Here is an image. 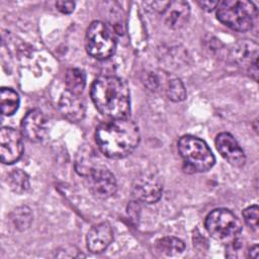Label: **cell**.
Masks as SVG:
<instances>
[{
    "mask_svg": "<svg viewBox=\"0 0 259 259\" xmlns=\"http://www.w3.org/2000/svg\"><path fill=\"white\" fill-rule=\"evenodd\" d=\"M257 14L254 3L247 0H225L217 7L218 19L237 31L251 29Z\"/></svg>",
    "mask_w": 259,
    "mask_h": 259,
    "instance_id": "3957f363",
    "label": "cell"
},
{
    "mask_svg": "<svg viewBox=\"0 0 259 259\" xmlns=\"http://www.w3.org/2000/svg\"><path fill=\"white\" fill-rule=\"evenodd\" d=\"M248 256L252 257V258H258V246L254 245L253 247L250 248V250L248 251Z\"/></svg>",
    "mask_w": 259,
    "mask_h": 259,
    "instance_id": "4316f807",
    "label": "cell"
},
{
    "mask_svg": "<svg viewBox=\"0 0 259 259\" xmlns=\"http://www.w3.org/2000/svg\"><path fill=\"white\" fill-rule=\"evenodd\" d=\"M178 151L186 167L194 172L209 170L214 162V156L208 146L200 139L186 135L178 141Z\"/></svg>",
    "mask_w": 259,
    "mask_h": 259,
    "instance_id": "277c9868",
    "label": "cell"
},
{
    "mask_svg": "<svg viewBox=\"0 0 259 259\" xmlns=\"http://www.w3.org/2000/svg\"><path fill=\"white\" fill-rule=\"evenodd\" d=\"M198 4L204 10L212 11L214 8L218 7L219 1H198Z\"/></svg>",
    "mask_w": 259,
    "mask_h": 259,
    "instance_id": "484cf974",
    "label": "cell"
},
{
    "mask_svg": "<svg viewBox=\"0 0 259 259\" xmlns=\"http://www.w3.org/2000/svg\"><path fill=\"white\" fill-rule=\"evenodd\" d=\"M59 108L65 118L72 122H78L85 116L86 106L80 94L66 90L62 93L59 100Z\"/></svg>",
    "mask_w": 259,
    "mask_h": 259,
    "instance_id": "7c38bea8",
    "label": "cell"
},
{
    "mask_svg": "<svg viewBox=\"0 0 259 259\" xmlns=\"http://www.w3.org/2000/svg\"><path fill=\"white\" fill-rule=\"evenodd\" d=\"M166 93H167L168 98L175 102L182 101L186 97V89H185L182 81L178 78L171 79L168 82Z\"/></svg>",
    "mask_w": 259,
    "mask_h": 259,
    "instance_id": "7402d4cb",
    "label": "cell"
},
{
    "mask_svg": "<svg viewBox=\"0 0 259 259\" xmlns=\"http://www.w3.org/2000/svg\"><path fill=\"white\" fill-rule=\"evenodd\" d=\"M98 165L94 163L92 153L89 152V149H82L81 153H78L75 168L80 175L86 177Z\"/></svg>",
    "mask_w": 259,
    "mask_h": 259,
    "instance_id": "ffe728a7",
    "label": "cell"
},
{
    "mask_svg": "<svg viewBox=\"0 0 259 259\" xmlns=\"http://www.w3.org/2000/svg\"><path fill=\"white\" fill-rule=\"evenodd\" d=\"M243 250H244L243 241L239 237H237L228 243L226 256L229 258H238L243 253Z\"/></svg>",
    "mask_w": 259,
    "mask_h": 259,
    "instance_id": "cb8c5ba5",
    "label": "cell"
},
{
    "mask_svg": "<svg viewBox=\"0 0 259 259\" xmlns=\"http://www.w3.org/2000/svg\"><path fill=\"white\" fill-rule=\"evenodd\" d=\"M207 232L217 240L232 241L239 237L242 225L239 219L229 209L217 208L210 211L205 219Z\"/></svg>",
    "mask_w": 259,
    "mask_h": 259,
    "instance_id": "8992f818",
    "label": "cell"
},
{
    "mask_svg": "<svg viewBox=\"0 0 259 259\" xmlns=\"http://www.w3.org/2000/svg\"><path fill=\"white\" fill-rule=\"evenodd\" d=\"M23 152L20 134L8 126L0 130V158L4 164H13L18 161Z\"/></svg>",
    "mask_w": 259,
    "mask_h": 259,
    "instance_id": "9c48e42d",
    "label": "cell"
},
{
    "mask_svg": "<svg viewBox=\"0 0 259 259\" xmlns=\"http://www.w3.org/2000/svg\"><path fill=\"white\" fill-rule=\"evenodd\" d=\"M56 7L62 13L69 14V13H72L75 9V2H73V1H58L56 3Z\"/></svg>",
    "mask_w": 259,
    "mask_h": 259,
    "instance_id": "d4e9b609",
    "label": "cell"
},
{
    "mask_svg": "<svg viewBox=\"0 0 259 259\" xmlns=\"http://www.w3.org/2000/svg\"><path fill=\"white\" fill-rule=\"evenodd\" d=\"M243 218L246 224L255 232L258 231L259 227V208L256 204L248 206L243 210Z\"/></svg>",
    "mask_w": 259,
    "mask_h": 259,
    "instance_id": "603a6c76",
    "label": "cell"
},
{
    "mask_svg": "<svg viewBox=\"0 0 259 259\" xmlns=\"http://www.w3.org/2000/svg\"><path fill=\"white\" fill-rule=\"evenodd\" d=\"M90 95L100 113L110 118L127 117L131 93L124 80L116 76H100L91 85Z\"/></svg>",
    "mask_w": 259,
    "mask_h": 259,
    "instance_id": "7a4b0ae2",
    "label": "cell"
},
{
    "mask_svg": "<svg viewBox=\"0 0 259 259\" xmlns=\"http://www.w3.org/2000/svg\"><path fill=\"white\" fill-rule=\"evenodd\" d=\"M157 251L167 256L180 254L184 251L185 245L182 240L176 237H163L156 242Z\"/></svg>",
    "mask_w": 259,
    "mask_h": 259,
    "instance_id": "ac0fdd59",
    "label": "cell"
},
{
    "mask_svg": "<svg viewBox=\"0 0 259 259\" xmlns=\"http://www.w3.org/2000/svg\"><path fill=\"white\" fill-rule=\"evenodd\" d=\"M96 143L108 158L120 159L134 152L140 142L138 124L127 118H113L96 128Z\"/></svg>",
    "mask_w": 259,
    "mask_h": 259,
    "instance_id": "6da1fadb",
    "label": "cell"
},
{
    "mask_svg": "<svg viewBox=\"0 0 259 259\" xmlns=\"http://www.w3.org/2000/svg\"><path fill=\"white\" fill-rule=\"evenodd\" d=\"M234 58L242 66H246L248 71L257 80L258 76V45L248 39L240 41L234 49Z\"/></svg>",
    "mask_w": 259,
    "mask_h": 259,
    "instance_id": "4fadbf2b",
    "label": "cell"
},
{
    "mask_svg": "<svg viewBox=\"0 0 259 259\" xmlns=\"http://www.w3.org/2000/svg\"><path fill=\"white\" fill-rule=\"evenodd\" d=\"M65 83L68 91L81 94L86 85V75L81 69L71 68L66 73Z\"/></svg>",
    "mask_w": 259,
    "mask_h": 259,
    "instance_id": "e0dca14e",
    "label": "cell"
},
{
    "mask_svg": "<svg viewBox=\"0 0 259 259\" xmlns=\"http://www.w3.org/2000/svg\"><path fill=\"white\" fill-rule=\"evenodd\" d=\"M134 196L143 202H157L163 191V184L160 177L154 173H145L138 177L133 183Z\"/></svg>",
    "mask_w": 259,
    "mask_h": 259,
    "instance_id": "ba28073f",
    "label": "cell"
},
{
    "mask_svg": "<svg viewBox=\"0 0 259 259\" xmlns=\"http://www.w3.org/2000/svg\"><path fill=\"white\" fill-rule=\"evenodd\" d=\"M215 146L220 154L231 165L241 167L246 162V156L244 151L235 140V138L229 133H221L217 136Z\"/></svg>",
    "mask_w": 259,
    "mask_h": 259,
    "instance_id": "30bf717a",
    "label": "cell"
},
{
    "mask_svg": "<svg viewBox=\"0 0 259 259\" xmlns=\"http://www.w3.org/2000/svg\"><path fill=\"white\" fill-rule=\"evenodd\" d=\"M11 220L15 228L22 231L30 226L32 221V213L27 206H19L12 212Z\"/></svg>",
    "mask_w": 259,
    "mask_h": 259,
    "instance_id": "44dd1931",
    "label": "cell"
},
{
    "mask_svg": "<svg viewBox=\"0 0 259 259\" xmlns=\"http://www.w3.org/2000/svg\"><path fill=\"white\" fill-rule=\"evenodd\" d=\"M47 133V120L39 109L29 110L21 121V134L30 142H40Z\"/></svg>",
    "mask_w": 259,
    "mask_h": 259,
    "instance_id": "8fae6325",
    "label": "cell"
},
{
    "mask_svg": "<svg viewBox=\"0 0 259 259\" xmlns=\"http://www.w3.org/2000/svg\"><path fill=\"white\" fill-rule=\"evenodd\" d=\"M86 50L97 60H106L111 57L116 48V40L112 30L102 21H93L86 32Z\"/></svg>",
    "mask_w": 259,
    "mask_h": 259,
    "instance_id": "5b68a950",
    "label": "cell"
},
{
    "mask_svg": "<svg viewBox=\"0 0 259 259\" xmlns=\"http://www.w3.org/2000/svg\"><path fill=\"white\" fill-rule=\"evenodd\" d=\"M0 107L3 115L9 116L16 112L19 107V96L11 88H1Z\"/></svg>",
    "mask_w": 259,
    "mask_h": 259,
    "instance_id": "2e32d148",
    "label": "cell"
},
{
    "mask_svg": "<svg viewBox=\"0 0 259 259\" xmlns=\"http://www.w3.org/2000/svg\"><path fill=\"white\" fill-rule=\"evenodd\" d=\"M113 240V231L111 226L106 223H99L93 226L86 237L87 248L92 253L103 252Z\"/></svg>",
    "mask_w": 259,
    "mask_h": 259,
    "instance_id": "5bb4252c",
    "label": "cell"
},
{
    "mask_svg": "<svg viewBox=\"0 0 259 259\" xmlns=\"http://www.w3.org/2000/svg\"><path fill=\"white\" fill-rule=\"evenodd\" d=\"M7 183L12 191L17 194L26 192L29 188V179L25 172L20 169L12 170L7 177Z\"/></svg>",
    "mask_w": 259,
    "mask_h": 259,
    "instance_id": "d6986e66",
    "label": "cell"
},
{
    "mask_svg": "<svg viewBox=\"0 0 259 259\" xmlns=\"http://www.w3.org/2000/svg\"><path fill=\"white\" fill-rule=\"evenodd\" d=\"M163 15L165 23L173 29H178L183 27L189 19L190 7L185 1L177 0L167 2L164 9Z\"/></svg>",
    "mask_w": 259,
    "mask_h": 259,
    "instance_id": "9a60e30c",
    "label": "cell"
},
{
    "mask_svg": "<svg viewBox=\"0 0 259 259\" xmlns=\"http://www.w3.org/2000/svg\"><path fill=\"white\" fill-rule=\"evenodd\" d=\"M86 179L89 190L96 197L108 198L116 192V179L105 167L97 166L86 176Z\"/></svg>",
    "mask_w": 259,
    "mask_h": 259,
    "instance_id": "52a82bcc",
    "label": "cell"
}]
</instances>
